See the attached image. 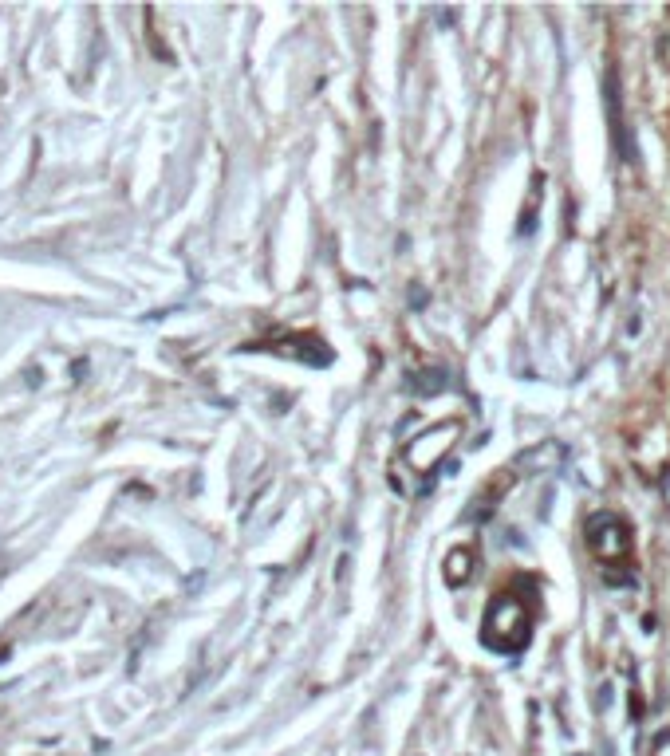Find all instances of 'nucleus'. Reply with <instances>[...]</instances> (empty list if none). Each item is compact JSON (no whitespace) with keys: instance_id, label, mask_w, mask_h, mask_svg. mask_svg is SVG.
I'll use <instances>...</instances> for the list:
<instances>
[{"instance_id":"nucleus-1","label":"nucleus","mask_w":670,"mask_h":756,"mask_svg":"<svg viewBox=\"0 0 670 756\" xmlns=\"http://www.w3.org/2000/svg\"><path fill=\"white\" fill-rule=\"evenodd\" d=\"M505 634H513L509 642H513V654L529 642V615H525V607L513 599V595H501L493 607H489V615H485V642L493 646V650H501L505 654Z\"/></svg>"},{"instance_id":"nucleus-2","label":"nucleus","mask_w":670,"mask_h":756,"mask_svg":"<svg viewBox=\"0 0 670 756\" xmlns=\"http://www.w3.org/2000/svg\"><path fill=\"white\" fill-rule=\"evenodd\" d=\"M584 532H588V548L600 556L603 564H615V560H623L631 552V528L615 512H596Z\"/></svg>"},{"instance_id":"nucleus-3","label":"nucleus","mask_w":670,"mask_h":756,"mask_svg":"<svg viewBox=\"0 0 670 756\" xmlns=\"http://www.w3.org/2000/svg\"><path fill=\"white\" fill-rule=\"evenodd\" d=\"M603 95H607V123H611L615 150L623 154V162H635V146H631V138H627V126H623V99H619V87H615V71H607Z\"/></svg>"}]
</instances>
